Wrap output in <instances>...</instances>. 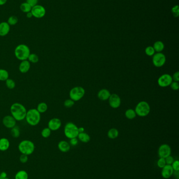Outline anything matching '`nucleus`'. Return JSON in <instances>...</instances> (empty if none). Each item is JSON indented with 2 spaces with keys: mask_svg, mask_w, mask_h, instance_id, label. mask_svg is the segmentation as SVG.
<instances>
[{
  "mask_svg": "<svg viewBox=\"0 0 179 179\" xmlns=\"http://www.w3.org/2000/svg\"><path fill=\"white\" fill-rule=\"evenodd\" d=\"M27 111L23 105L18 102L13 103L10 107L11 115L18 122L25 119Z\"/></svg>",
  "mask_w": 179,
  "mask_h": 179,
  "instance_id": "1",
  "label": "nucleus"
},
{
  "mask_svg": "<svg viewBox=\"0 0 179 179\" xmlns=\"http://www.w3.org/2000/svg\"><path fill=\"white\" fill-rule=\"evenodd\" d=\"M25 119L30 126H35L39 124L41 119V115L36 108H30L27 110Z\"/></svg>",
  "mask_w": 179,
  "mask_h": 179,
  "instance_id": "2",
  "label": "nucleus"
},
{
  "mask_svg": "<svg viewBox=\"0 0 179 179\" xmlns=\"http://www.w3.org/2000/svg\"><path fill=\"white\" fill-rule=\"evenodd\" d=\"M30 53V48L26 45L21 44L15 48V56L21 61L27 60Z\"/></svg>",
  "mask_w": 179,
  "mask_h": 179,
  "instance_id": "3",
  "label": "nucleus"
},
{
  "mask_svg": "<svg viewBox=\"0 0 179 179\" xmlns=\"http://www.w3.org/2000/svg\"><path fill=\"white\" fill-rule=\"evenodd\" d=\"M18 149L21 154L29 156L34 153L35 149V146L33 142L26 139L20 142L18 144Z\"/></svg>",
  "mask_w": 179,
  "mask_h": 179,
  "instance_id": "4",
  "label": "nucleus"
},
{
  "mask_svg": "<svg viewBox=\"0 0 179 179\" xmlns=\"http://www.w3.org/2000/svg\"><path fill=\"white\" fill-rule=\"evenodd\" d=\"M64 133L65 136L70 139L73 138H77L79 134L78 127L73 123H67L65 126Z\"/></svg>",
  "mask_w": 179,
  "mask_h": 179,
  "instance_id": "5",
  "label": "nucleus"
},
{
  "mask_svg": "<svg viewBox=\"0 0 179 179\" xmlns=\"http://www.w3.org/2000/svg\"><path fill=\"white\" fill-rule=\"evenodd\" d=\"M137 115L140 117H145L150 112V107L149 103L145 101H141L138 103L135 108Z\"/></svg>",
  "mask_w": 179,
  "mask_h": 179,
  "instance_id": "6",
  "label": "nucleus"
},
{
  "mask_svg": "<svg viewBox=\"0 0 179 179\" xmlns=\"http://www.w3.org/2000/svg\"><path fill=\"white\" fill-rule=\"evenodd\" d=\"M85 94V91L82 87H74L70 91V99L74 102L78 101L84 97Z\"/></svg>",
  "mask_w": 179,
  "mask_h": 179,
  "instance_id": "7",
  "label": "nucleus"
},
{
  "mask_svg": "<svg viewBox=\"0 0 179 179\" xmlns=\"http://www.w3.org/2000/svg\"><path fill=\"white\" fill-rule=\"evenodd\" d=\"M166 62V57L162 53H154L152 57V63L156 67L160 68L165 65Z\"/></svg>",
  "mask_w": 179,
  "mask_h": 179,
  "instance_id": "8",
  "label": "nucleus"
},
{
  "mask_svg": "<svg viewBox=\"0 0 179 179\" xmlns=\"http://www.w3.org/2000/svg\"><path fill=\"white\" fill-rule=\"evenodd\" d=\"M30 12L32 13L33 17L38 19L44 18L46 13V10L45 7L38 4L32 7Z\"/></svg>",
  "mask_w": 179,
  "mask_h": 179,
  "instance_id": "9",
  "label": "nucleus"
},
{
  "mask_svg": "<svg viewBox=\"0 0 179 179\" xmlns=\"http://www.w3.org/2000/svg\"><path fill=\"white\" fill-rule=\"evenodd\" d=\"M173 81L172 76L169 74H164L160 76L158 80V85L162 88L170 86Z\"/></svg>",
  "mask_w": 179,
  "mask_h": 179,
  "instance_id": "10",
  "label": "nucleus"
},
{
  "mask_svg": "<svg viewBox=\"0 0 179 179\" xmlns=\"http://www.w3.org/2000/svg\"><path fill=\"white\" fill-rule=\"evenodd\" d=\"M158 152L160 158H165L171 154V148L168 144H162L158 148Z\"/></svg>",
  "mask_w": 179,
  "mask_h": 179,
  "instance_id": "11",
  "label": "nucleus"
},
{
  "mask_svg": "<svg viewBox=\"0 0 179 179\" xmlns=\"http://www.w3.org/2000/svg\"><path fill=\"white\" fill-rule=\"evenodd\" d=\"M16 122L15 119L11 115L5 116L2 119V123L4 126L8 129H11L16 126Z\"/></svg>",
  "mask_w": 179,
  "mask_h": 179,
  "instance_id": "12",
  "label": "nucleus"
},
{
  "mask_svg": "<svg viewBox=\"0 0 179 179\" xmlns=\"http://www.w3.org/2000/svg\"><path fill=\"white\" fill-rule=\"evenodd\" d=\"M109 103L110 106L113 108H118L121 105V99L119 96L116 94H112L109 98Z\"/></svg>",
  "mask_w": 179,
  "mask_h": 179,
  "instance_id": "13",
  "label": "nucleus"
},
{
  "mask_svg": "<svg viewBox=\"0 0 179 179\" xmlns=\"http://www.w3.org/2000/svg\"><path fill=\"white\" fill-rule=\"evenodd\" d=\"M62 126V122L58 118H53L48 122V127L52 131H56L59 130Z\"/></svg>",
  "mask_w": 179,
  "mask_h": 179,
  "instance_id": "14",
  "label": "nucleus"
},
{
  "mask_svg": "<svg viewBox=\"0 0 179 179\" xmlns=\"http://www.w3.org/2000/svg\"><path fill=\"white\" fill-rule=\"evenodd\" d=\"M174 171L171 165H166L161 170V176L164 179H169L173 174Z\"/></svg>",
  "mask_w": 179,
  "mask_h": 179,
  "instance_id": "15",
  "label": "nucleus"
},
{
  "mask_svg": "<svg viewBox=\"0 0 179 179\" xmlns=\"http://www.w3.org/2000/svg\"><path fill=\"white\" fill-rule=\"evenodd\" d=\"M11 26L7 21H2L0 23V36L4 37L9 34Z\"/></svg>",
  "mask_w": 179,
  "mask_h": 179,
  "instance_id": "16",
  "label": "nucleus"
},
{
  "mask_svg": "<svg viewBox=\"0 0 179 179\" xmlns=\"http://www.w3.org/2000/svg\"><path fill=\"white\" fill-rule=\"evenodd\" d=\"M31 64L27 60L21 61L19 64L18 69L20 72L22 73H26L28 72L30 69Z\"/></svg>",
  "mask_w": 179,
  "mask_h": 179,
  "instance_id": "17",
  "label": "nucleus"
},
{
  "mask_svg": "<svg viewBox=\"0 0 179 179\" xmlns=\"http://www.w3.org/2000/svg\"><path fill=\"white\" fill-rule=\"evenodd\" d=\"M58 148L62 153H67L70 150V143L65 140H61L58 142Z\"/></svg>",
  "mask_w": 179,
  "mask_h": 179,
  "instance_id": "18",
  "label": "nucleus"
},
{
  "mask_svg": "<svg viewBox=\"0 0 179 179\" xmlns=\"http://www.w3.org/2000/svg\"><path fill=\"white\" fill-rule=\"evenodd\" d=\"M110 95H111L110 93L107 89H102L99 91L97 96L99 99H100V100L106 101L109 99Z\"/></svg>",
  "mask_w": 179,
  "mask_h": 179,
  "instance_id": "19",
  "label": "nucleus"
},
{
  "mask_svg": "<svg viewBox=\"0 0 179 179\" xmlns=\"http://www.w3.org/2000/svg\"><path fill=\"white\" fill-rule=\"evenodd\" d=\"M10 142L6 138H0V151H6L9 149Z\"/></svg>",
  "mask_w": 179,
  "mask_h": 179,
  "instance_id": "20",
  "label": "nucleus"
},
{
  "mask_svg": "<svg viewBox=\"0 0 179 179\" xmlns=\"http://www.w3.org/2000/svg\"><path fill=\"white\" fill-rule=\"evenodd\" d=\"M152 47L154 48L155 52L157 53H161L165 49V45L161 41H157Z\"/></svg>",
  "mask_w": 179,
  "mask_h": 179,
  "instance_id": "21",
  "label": "nucleus"
},
{
  "mask_svg": "<svg viewBox=\"0 0 179 179\" xmlns=\"http://www.w3.org/2000/svg\"><path fill=\"white\" fill-rule=\"evenodd\" d=\"M77 137L81 142L84 143H87L90 140V135L85 132L79 133Z\"/></svg>",
  "mask_w": 179,
  "mask_h": 179,
  "instance_id": "22",
  "label": "nucleus"
},
{
  "mask_svg": "<svg viewBox=\"0 0 179 179\" xmlns=\"http://www.w3.org/2000/svg\"><path fill=\"white\" fill-rule=\"evenodd\" d=\"M107 136L109 138L111 139H116L118 137V130L115 128H111L108 131Z\"/></svg>",
  "mask_w": 179,
  "mask_h": 179,
  "instance_id": "23",
  "label": "nucleus"
},
{
  "mask_svg": "<svg viewBox=\"0 0 179 179\" xmlns=\"http://www.w3.org/2000/svg\"><path fill=\"white\" fill-rule=\"evenodd\" d=\"M15 179H29V174L25 170L18 171L15 175Z\"/></svg>",
  "mask_w": 179,
  "mask_h": 179,
  "instance_id": "24",
  "label": "nucleus"
},
{
  "mask_svg": "<svg viewBox=\"0 0 179 179\" xmlns=\"http://www.w3.org/2000/svg\"><path fill=\"white\" fill-rule=\"evenodd\" d=\"M36 109L40 113H44L48 110V105L45 102H41L38 105Z\"/></svg>",
  "mask_w": 179,
  "mask_h": 179,
  "instance_id": "25",
  "label": "nucleus"
},
{
  "mask_svg": "<svg viewBox=\"0 0 179 179\" xmlns=\"http://www.w3.org/2000/svg\"><path fill=\"white\" fill-rule=\"evenodd\" d=\"M32 7L31 6L27 3V2H23L21 3L20 5V9L21 11L22 12L24 13H27L30 12L31 11Z\"/></svg>",
  "mask_w": 179,
  "mask_h": 179,
  "instance_id": "26",
  "label": "nucleus"
},
{
  "mask_svg": "<svg viewBox=\"0 0 179 179\" xmlns=\"http://www.w3.org/2000/svg\"><path fill=\"white\" fill-rule=\"evenodd\" d=\"M9 78V73L6 69H0V81H6Z\"/></svg>",
  "mask_w": 179,
  "mask_h": 179,
  "instance_id": "27",
  "label": "nucleus"
},
{
  "mask_svg": "<svg viewBox=\"0 0 179 179\" xmlns=\"http://www.w3.org/2000/svg\"><path fill=\"white\" fill-rule=\"evenodd\" d=\"M136 113L134 110L130 108V109L126 110L125 112V116L127 119H133L136 117Z\"/></svg>",
  "mask_w": 179,
  "mask_h": 179,
  "instance_id": "28",
  "label": "nucleus"
},
{
  "mask_svg": "<svg viewBox=\"0 0 179 179\" xmlns=\"http://www.w3.org/2000/svg\"><path fill=\"white\" fill-rule=\"evenodd\" d=\"M27 60L30 64H36L39 61V57L36 53H30Z\"/></svg>",
  "mask_w": 179,
  "mask_h": 179,
  "instance_id": "29",
  "label": "nucleus"
},
{
  "mask_svg": "<svg viewBox=\"0 0 179 179\" xmlns=\"http://www.w3.org/2000/svg\"><path fill=\"white\" fill-rule=\"evenodd\" d=\"M20 129L18 126H15L11 129V134L15 138H18L20 136Z\"/></svg>",
  "mask_w": 179,
  "mask_h": 179,
  "instance_id": "30",
  "label": "nucleus"
},
{
  "mask_svg": "<svg viewBox=\"0 0 179 179\" xmlns=\"http://www.w3.org/2000/svg\"><path fill=\"white\" fill-rule=\"evenodd\" d=\"M18 19L16 16L12 15L10 16L7 19V23L9 24L10 26H14L16 25L18 23Z\"/></svg>",
  "mask_w": 179,
  "mask_h": 179,
  "instance_id": "31",
  "label": "nucleus"
},
{
  "mask_svg": "<svg viewBox=\"0 0 179 179\" xmlns=\"http://www.w3.org/2000/svg\"><path fill=\"white\" fill-rule=\"evenodd\" d=\"M52 130L48 127L43 128L41 131V136L44 138H47L50 137Z\"/></svg>",
  "mask_w": 179,
  "mask_h": 179,
  "instance_id": "32",
  "label": "nucleus"
},
{
  "mask_svg": "<svg viewBox=\"0 0 179 179\" xmlns=\"http://www.w3.org/2000/svg\"><path fill=\"white\" fill-rule=\"evenodd\" d=\"M6 84L7 88L10 90L14 89L15 87L16 86L15 82L12 79H10V78L6 80Z\"/></svg>",
  "mask_w": 179,
  "mask_h": 179,
  "instance_id": "33",
  "label": "nucleus"
},
{
  "mask_svg": "<svg viewBox=\"0 0 179 179\" xmlns=\"http://www.w3.org/2000/svg\"><path fill=\"white\" fill-rule=\"evenodd\" d=\"M155 50L152 46H148L145 48V53L148 56H153L155 53Z\"/></svg>",
  "mask_w": 179,
  "mask_h": 179,
  "instance_id": "34",
  "label": "nucleus"
},
{
  "mask_svg": "<svg viewBox=\"0 0 179 179\" xmlns=\"http://www.w3.org/2000/svg\"><path fill=\"white\" fill-rule=\"evenodd\" d=\"M74 104H75V102L70 99L65 100L64 102V105L66 108H70L73 107Z\"/></svg>",
  "mask_w": 179,
  "mask_h": 179,
  "instance_id": "35",
  "label": "nucleus"
},
{
  "mask_svg": "<svg viewBox=\"0 0 179 179\" xmlns=\"http://www.w3.org/2000/svg\"><path fill=\"white\" fill-rule=\"evenodd\" d=\"M171 12L174 17L177 18L179 15V6L178 5L174 6L171 9Z\"/></svg>",
  "mask_w": 179,
  "mask_h": 179,
  "instance_id": "36",
  "label": "nucleus"
},
{
  "mask_svg": "<svg viewBox=\"0 0 179 179\" xmlns=\"http://www.w3.org/2000/svg\"><path fill=\"white\" fill-rule=\"evenodd\" d=\"M166 165V162L165 160V158H160L157 161V165L160 168H163Z\"/></svg>",
  "mask_w": 179,
  "mask_h": 179,
  "instance_id": "37",
  "label": "nucleus"
},
{
  "mask_svg": "<svg viewBox=\"0 0 179 179\" xmlns=\"http://www.w3.org/2000/svg\"><path fill=\"white\" fill-rule=\"evenodd\" d=\"M173 170L174 171H179V160H174L173 162L171 165Z\"/></svg>",
  "mask_w": 179,
  "mask_h": 179,
  "instance_id": "38",
  "label": "nucleus"
},
{
  "mask_svg": "<svg viewBox=\"0 0 179 179\" xmlns=\"http://www.w3.org/2000/svg\"><path fill=\"white\" fill-rule=\"evenodd\" d=\"M170 86L173 90L177 91L179 90V84L178 82L172 81Z\"/></svg>",
  "mask_w": 179,
  "mask_h": 179,
  "instance_id": "39",
  "label": "nucleus"
},
{
  "mask_svg": "<svg viewBox=\"0 0 179 179\" xmlns=\"http://www.w3.org/2000/svg\"><path fill=\"white\" fill-rule=\"evenodd\" d=\"M165 162H166V165H171L172 163L173 162L174 160V158L172 156H169L168 157H167L166 158H165Z\"/></svg>",
  "mask_w": 179,
  "mask_h": 179,
  "instance_id": "40",
  "label": "nucleus"
},
{
  "mask_svg": "<svg viewBox=\"0 0 179 179\" xmlns=\"http://www.w3.org/2000/svg\"><path fill=\"white\" fill-rule=\"evenodd\" d=\"M28 156L25 154H22L20 157V161L21 163H25L28 161Z\"/></svg>",
  "mask_w": 179,
  "mask_h": 179,
  "instance_id": "41",
  "label": "nucleus"
},
{
  "mask_svg": "<svg viewBox=\"0 0 179 179\" xmlns=\"http://www.w3.org/2000/svg\"><path fill=\"white\" fill-rule=\"evenodd\" d=\"M26 2L30 4L32 7L38 5V0H26Z\"/></svg>",
  "mask_w": 179,
  "mask_h": 179,
  "instance_id": "42",
  "label": "nucleus"
},
{
  "mask_svg": "<svg viewBox=\"0 0 179 179\" xmlns=\"http://www.w3.org/2000/svg\"><path fill=\"white\" fill-rule=\"evenodd\" d=\"M78 142V140L77 138H73L70 139V145L73 146H75L77 145Z\"/></svg>",
  "mask_w": 179,
  "mask_h": 179,
  "instance_id": "43",
  "label": "nucleus"
},
{
  "mask_svg": "<svg viewBox=\"0 0 179 179\" xmlns=\"http://www.w3.org/2000/svg\"><path fill=\"white\" fill-rule=\"evenodd\" d=\"M172 80L174 81L179 82V72L177 71L174 73L173 76H172Z\"/></svg>",
  "mask_w": 179,
  "mask_h": 179,
  "instance_id": "44",
  "label": "nucleus"
},
{
  "mask_svg": "<svg viewBox=\"0 0 179 179\" xmlns=\"http://www.w3.org/2000/svg\"><path fill=\"white\" fill-rule=\"evenodd\" d=\"M7 177V173L5 172H2L0 173V179Z\"/></svg>",
  "mask_w": 179,
  "mask_h": 179,
  "instance_id": "45",
  "label": "nucleus"
},
{
  "mask_svg": "<svg viewBox=\"0 0 179 179\" xmlns=\"http://www.w3.org/2000/svg\"><path fill=\"white\" fill-rule=\"evenodd\" d=\"M26 18H32L33 17L32 13L31 12H30L26 13Z\"/></svg>",
  "mask_w": 179,
  "mask_h": 179,
  "instance_id": "46",
  "label": "nucleus"
},
{
  "mask_svg": "<svg viewBox=\"0 0 179 179\" xmlns=\"http://www.w3.org/2000/svg\"><path fill=\"white\" fill-rule=\"evenodd\" d=\"M7 0H0V6H3L5 5L6 2H7Z\"/></svg>",
  "mask_w": 179,
  "mask_h": 179,
  "instance_id": "47",
  "label": "nucleus"
},
{
  "mask_svg": "<svg viewBox=\"0 0 179 179\" xmlns=\"http://www.w3.org/2000/svg\"><path fill=\"white\" fill-rule=\"evenodd\" d=\"M78 131H79V133H83V132H84L85 131L84 128V127L78 128Z\"/></svg>",
  "mask_w": 179,
  "mask_h": 179,
  "instance_id": "48",
  "label": "nucleus"
},
{
  "mask_svg": "<svg viewBox=\"0 0 179 179\" xmlns=\"http://www.w3.org/2000/svg\"><path fill=\"white\" fill-rule=\"evenodd\" d=\"M1 179H10L9 178H8L7 177H4V178H2Z\"/></svg>",
  "mask_w": 179,
  "mask_h": 179,
  "instance_id": "49",
  "label": "nucleus"
}]
</instances>
